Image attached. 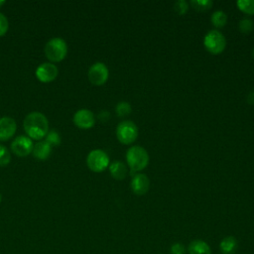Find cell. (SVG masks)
I'll return each mask as SVG.
<instances>
[{
    "label": "cell",
    "mask_w": 254,
    "mask_h": 254,
    "mask_svg": "<svg viewBox=\"0 0 254 254\" xmlns=\"http://www.w3.org/2000/svg\"><path fill=\"white\" fill-rule=\"evenodd\" d=\"M24 130L30 138L39 140L45 137L49 130L47 117L41 112H31L24 119Z\"/></svg>",
    "instance_id": "obj_1"
},
{
    "label": "cell",
    "mask_w": 254,
    "mask_h": 254,
    "mask_svg": "<svg viewBox=\"0 0 254 254\" xmlns=\"http://www.w3.org/2000/svg\"><path fill=\"white\" fill-rule=\"evenodd\" d=\"M126 161L131 169L130 175L134 176L135 172L144 170L149 164V154L141 146H132L126 153Z\"/></svg>",
    "instance_id": "obj_2"
},
{
    "label": "cell",
    "mask_w": 254,
    "mask_h": 254,
    "mask_svg": "<svg viewBox=\"0 0 254 254\" xmlns=\"http://www.w3.org/2000/svg\"><path fill=\"white\" fill-rule=\"evenodd\" d=\"M67 53V46L64 39L53 38L45 46L46 57L52 62H60L64 60Z\"/></svg>",
    "instance_id": "obj_3"
},
{
    "label": "cell",
    "mask_w": 254,
    "mask_h": 254,
    "mask_svg": "<svg viewBox=\"0 0 254 254\" xmlns=\"http://www.w3.org/2000/svg\"><path fill=\"white\" fill-rule=\"evenodd\" d=\"M203 46L212 55L222 53L226 46L225 37L217 30L208 31L203 38Z\"/></svg>",
    "instance_id": "obj_4"
},
{
    "label": "cell",
    "mask_w": 254,
    "mask_h": 254,
    "mask_svg": "<svg viewBox=\"0 0 254 254\" xmlns=\"http://www.w3.org/2000/svg\"><path fill=\"white\" fill-rule=\"evenodd\" d=\"M116 137L122 144L128 145L133 143L138 137V128L130 120L121 121L116 128Z\"/></svg>",
    "instance_id": "obj_5"
},
{
    "label": "cell",
    "mask_w": 254,
    "mask_h": 254,
    "mask_svg": "<svg viewBox=\"0 0 254 254\" xmlns=\"http://www.w3.org/2000/svg\"><path fill=\"white\" fill-rule=\"evenodd\" d=\"M86 164L91 171L99 173L109 167V157L103 150L95 149L87 155Z\"/></svg>",
    "instance_id": "obj_6"
},
{
    "label": "cell",
    "mask_w": 254,
    "mask_h": 254,
    "mask_svg": "<svg viewBox=\"0 0 254 254\" xmlns=\"http://www.w3.org/2000/svg\"><path fill=\"white\" fill-rule=\"evenodd\" d=\"M108 67L100 62L93 64L88 69V79L94 85H101L108 79Z\"/></svg>",
    "instance_id": "obj_7"
},
{
    "label": "cell",
    "mask_w": 254,
    "mask_h": 254,
    "mask_svg": "<svg viewBox=\"0 0 254 254\" xmlns=\"http://www.w3.org/2000/svg\"><path fill=\"white\" fill-rule=\"evenodd\" d=\"M33 147L34 145L31 138L24 135L16 137L11 144V149L13 153L20 157L28 156L33 151Z\"/></svg>",
    "instance_id": "obj_8"
},
{
    "label": "cell",
    "mask_w": 254,
    "mask_h": 254,
    "mask_svg": "<svg viewBox=\"0 0 254 254\" xmlns=\"http://www.w3.org/2000/svg\"><path fill=\"white\" fill-rule=\"evenodd\" d=\"M74 124L81 129H89L95 123L94 114L89 109H79L73 115Z\"/></svg>",
    "instance_id": "obj_9"
},
{
    "label": "cell",
    "mask_w": 254,
    "mask_h": 254,
    "mask_svg": "<svg viewBox=\"0 0 254 254\" xmlns=\"http://www.w3.org/2000/svg\"><path fill=\"white\" fill-rule=\"evenodd\" d=\"M36 75L42 82H50L58 75V67L51 63H44L36 69Z\"/></svg>",
    "instance_id": "obj_10"
},
{
    "label": "cell",
    "mask_w": 254,
    "mask_h": 254,
    "mask_svg": "<svg viewBox=\"0 0 254 254\" xmlns=\"http://www.w3.org/2000/svg\"><path fill=\"white\" fill-rule=\"evenodd\" d=\"M130 187L135 194L143 195L149 190L150 180L145 174H135L132 177Z\"/></svg>",
    "instance_id": "obj_11"
},
{
    "label": "cell",
    "mask_w": 254,
    "mask_h": 254,
    "mask_svg": "<svg viewBox=\"0 0 254 254\" xmlns=\"http://www.w3.org/2000/svg\"><path fill=\"white\" fill-rule=\"evenodd\" d=\"M17 129L16 121L9 116L0 118V141H5L11 138Z\"/></svg>",
    "instance_id": "obj_12"
},
{
    "label": "cell",
    "mask_w": 254,
    "mask_h": 254,
    "mask_svg": "<svg viewBox=\"0 0 254 254\" xmlns=\"http://www.w3.org/2000/svg\"><path fill=\"white\" fill-rule=\"evenodd\" d=\"M33 155L38 160H46L52 153V146L47 141H39L33 147Z\"/></svg>",
    "instance_id": "obj_13"
},
{
    "label": "cell",
    "mask_w": 254,
    "mask_h": 254,
    "mask_svg": "<svg viewBox=\"0 0 254 254\" xmlns=\"http://www.w3.org/2000/svg\"><path fill=\"white\" fill-rule=\"evenodd\" d=\"M219 248L222 254H234L238 249V241L232 236H225L219 243Z\"/></svg>",
    "instance_id": "obj_14"
},
{
    "label": "cell",
    "mask_w": 254,
    "mask_h": 254,
    "mask_svg": "<svg viewBox=\"0 0 254 254\" xmlns=\"http://www.w3.org/2000/svg\"><path fill=\"white\" fill-rule=\"evenodd\" d=\"M189 254H211L209 245L200 239H195L190 241L188 246Z\"/></svg>",
    "instance_id": "obj_15"
},
{
    "label": "cell",
    "mask_w": 254,
    "mask_h": 254,
    "mask_svg": "<svg viewBox=\"0 0 254 254\" xmlns=\"http://www.w3.org/2000/svg\"><path fill=\"white\" fill-rule=\"evenodd\" d=\"M109 172L113 179L115 180H123L127 175V167L124 163L120 161H115L109 165Z\"/></svg>",
    "instance_id": "obj_16"
},
{
    "label": "cell",
    "mask_w": 254,
    "mask_h": 254,
    "mask_svg": "<svg viewBox=\"0 0 254 254\" xmlns=\"http://www.w3.org/2000/svg\"><path fill=\"white\" fill-rule=\"evenodd\" d=\"M210 21L214 27L222 28L225 26V24L227 22V15L223 11L217 10L212 13V15L210 17Z\"/></svg>",
    "instance_id": "obj_17"
},
{
    "label": "cell",
    "mask_w": 254,
    "mask_h": 254,
    "mask_svg": "<svg viewBox=\"0 0 254 254\" xmlns=\"http://www.w3.org/2000/svg\"><path fill=\"white\" fill-rule=\"evenodd\" d=\"M236 5L240 11L248 15H254V0H238Z\"/></svg>",
    "instance_id": "obj_18"
},
{
    "label": "cell",
    "mask_w": 254,
    "mask_h": 254,
    "mask_svg": "<svg viewBox=\"0 0 254 254\" xmlns=\"http://www.w3.org/2000/svg\"><path fill=\"white\" fill-rule=\"evenodd\" d=\"M116 113L119 117H125L131 113V105L127 101H120L116 105Z\"/></svg>",
    "instance_id": "obj_19"
},
{
    "label": "cell",
    "mask_w": 254,
    "mask_h": 254,
    "mask_svg": "<svg viewBox=\"0 0 254 254\" xmlns=\"http://www.w3.org/2000/svg\"><path fill=\"white\" fill-rule=\"evenodd\" d=\"M239 30L243 34H249L253 31L254 28V23L250 18H243L242 20L239 21Z\"/></svg>",
    "instance_id": "obj_20"
},
{
    "label": "cell",
    "mask_w": 254,
    "mask_h": 254,
    "mask_svg": "<svg viewBox=\"0 0 254 254\" xmlns=\"http://www.w3.org/2000/svg\"><path fill=\"white\" fill-rule=\"evenodd\" d=\"M190 4L197 11H206L212 6V1L210 0H191Z\"/></svg>",
    "instance_id": "obj_21"
},
{
    "label": "cell",
    "mask_w": 254,
    "mask_h": 254,
    "mask_svg": "<svg viewBox=\"0 0 254 254\" xmlns=\"http://www.w3.org/2000/svg\"><path fill=\"white\" fill-rule=\"evenodd\" d=\"M45 137H46L45 141H47L51 146H59L61 143V136L55 130L48 131V133Z\"/></svg>",
    "instance_id": "obj_22"
},
{
    "label": "cell",
    "mask_w": 254,
    "mask_h": 254,
    "mask_svg": "<svg viewBox=\"0 0 254 254\" xmlns=\"http://www.w3.org/2000/svg\"><path fill=\"white\" fill-rule=\"evenodd\" d=\"M11 156L7 148L0 144V166H6L10 162Z\"/></svg>",
    "instance_id": "obj_23"
},
{
    "label": "cell",
    "mask_w": 254,
    "mask_h": 254,
    "mask_svg": "<svg viewBox=\"0 0 254 254\" xmlns=\"http://www.w3.org/2000/svg\"><path fill=\"white\" fill-rule=\"evenodd\" d=\"M174 9L179 15H184L189 10V4L185 0H179L175 3Z\"/></svg>",
    "instance_id": "obj_24"
},
{
    "label": "cell",
    "mask_w": 254,
    "mask_h": 254,
    "mask_svg": "<svg viewBox=\"0 0 254 254\" xmlns=\"http://www.w3.org/2000/svg\"><path fill=\"white\" fill-rule=\"evenodd\" d=\"M186 253V247L181 242H175L171 245L170 248V254H185Z\"/></svg>",
    "instance_id": "obj_25"
},
{
    "label": "cell",
    "mask_w": 254,
    "mask_h": 254,
    "mask_svg": "<svg viewBox=\"0 0 254 254\" xmlns=\"http://www.w3.org/2000/svg\"><path fill=\"white\" fill-rule=\"evenodd\" d=\"M9 24L7 18L4 16V14L0 13V36H3L8 31Z\"/></svg>",
    "instance_id": "obj_26"
},
{
    "label": "cell",
    "mask_w": 254,
    "mask_h": 254,
    "mask_svg": "<svg viewBox=\"0 0 254 254\" xmlns=\"http://www.w3.org/2000/svg\"><path fill=\"white\" fill-rule=\"evenodd\" d=\"M248 102L254 104V91L249 93V95H248Z\"/></svg>",
    "instance_id": "obj_27"
},
{
    "label": "cell",
    "mask_w": 254,
    "mask_h": 254,
    "mask_svg": "<svg viewBox=\"0 0 254 254\" xmlns=\"http://www.w3.org/2000/svg\"><path fill=\"white\" fill-rule=\"evenodd\" d=\"M4 3H5V1H4V0H0V7H1Z\"/></svg>",
    "instance_id": "obj_28"
},
{
    "label": "cell",
    "mask_w": 254,
    "mask_h": 254,
    "mask_svg": "<svg viewBox=\"0 0 254 254\" xmlns=\"http://www.w3.org/2000/svg\"><path fill=\"white\" fill-rule=\"evenodd\" d=\"M252 56H253V58H254V49H253V51H252Z\"/></svg>",
    "instance_id": "obj_29"
},
{
    "label": "cell",
    "mask_w": 254,
    "mask_h": 254,
    "mask_svg": "<svg viewBox=\"0 0 254 254\" xmlns=\"http://www.w3.org/2000/svg\"><path fill=\"white\" fill-rule=\"evenodd\" d=\"M1 200H2V195H1V193H0V202H1Z\"/></svg>",
    "instance_id": "obj_30"
}]
</instances>
